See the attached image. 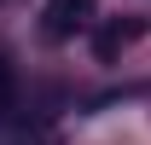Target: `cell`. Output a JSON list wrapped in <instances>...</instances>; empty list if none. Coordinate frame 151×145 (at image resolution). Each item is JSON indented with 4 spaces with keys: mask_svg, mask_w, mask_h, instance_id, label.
<instances>
[{
    "mask_svg": "<svg viewBox=\"0 0 151 145\" xmlns=\"http://www.w3.org/2000/svg\"><path fill=\"white\" fill-rule=\"evenodd\" d=\"M87 12H93V0H47L41 6V35L47 41H70L87 23Z\"/></svg>",
    "mask_w": 151,
    "mask_h": 145,
    "instance_id": "cell-1",
    "label": "cell"
},
{
    "mask_svg": "<svg viewBox=\"0 0 151 145\" xmlns=\"http://www.w3.org/2000/svg\"><path fill=\"white\" fill-rule=\"evenodd\" d=\"M139 35H145V23H139V18H116V23H105V29L93 35V52L105 58V64H116V58L128 52Z\"/></svg>",
    "mask_w": 151,
    "mask_h": 145,
    "instance_id": "cell-2",
    "label": "cell"
},
{
    "mask_svg": "<svg viewBox=\"0 0 151 145\" xmlns=\"http://www.w3.org/2000/svg\"><path fill=\"white\" fill-rule=\"evenodd\" d=\"M12 105H18V70H12V58L0 52V116H12Z\"/></svg>",
    "mask_w": 151,
    "mask_h": 145,
    "instance_id": "cell-3",
    "label": "cell"
}]
</instances>
